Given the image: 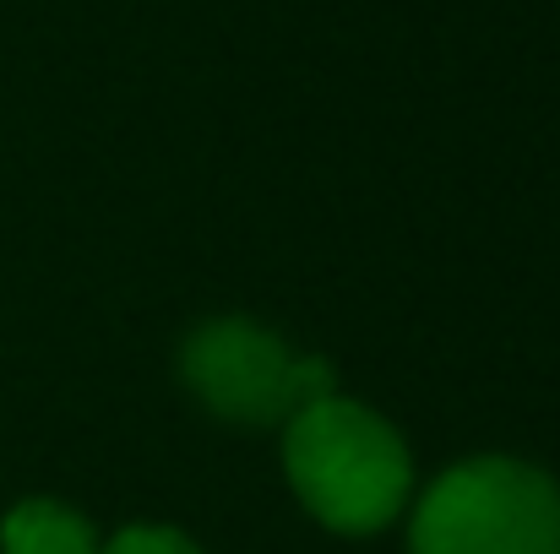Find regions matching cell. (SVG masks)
I'll return each instance as SVG.
<instances>
[{"mask_svg": "<svg viewBox=\"0 0 560 554\" xmlns=\"http://www.w3.org/2000/svg\"><path fill=\"white\" fill-rule=\"evenodd\" d=\"M413 554H560V490L528 462H463L419 500Z\"/></svg>", "mask_w": 560, "mask_h": 554, "instance_id": "2", "label": "cell"}, {"mask_svg": "<svg viewBox=\"0 0 560 554\" xmlns=\"http://www.w3.org/2000/svg\"><path fill=\"white\" fill-rule=\"evenodd\" d=\"M190 391L234 419V424H278L300 408L332 397V365L289 354L283 338H272L256 321H212L186 343Z\"/></svg>", "mask_w": 560, "mask_h": 554, "instance_id": "3", "label": "cell"}, {"mask_svg": "<svg viewBox=\"0 0 560 554\" xmlns=\"http://www.w3.org/2000/svg\"><path fill=\"white\" fill-rule=\"evenodd\" d=\"M104 554H201L175 528H126Z\"/></svg>", "mask_w": 560, "mask_h": 554, "instance_id": "5", "label": "cell"}, {"mask_svg": "<svg viewBox=\"0 0 560 554\" xmlns=\"http://www.w3.org/2000/svg\"><path fill=\"white\" fill-rule=\"evenodd\" d=\"M5 554H93V528L60 500H22L0 522Z\"/></svg>", "mask_w": 560, "mask_h": 554, "instance_id": "4", "label": "cell"}, {"mask_svg": "<svg viewBox=\"0 0 560 554\" xmlns=\"http://www.w3.org/2000/svg\"><path fill=\"white\" fill-rule=\"evenodd\" d=\"M289 484L316 522L338 533H371L408 500V451L386 419L360 402L322 397L289 419Z\"/></svg>", "mask_w": 560, "mask_h": 554, "instance_id": "1", "label": "cell"}]
</instances>
